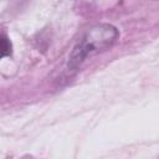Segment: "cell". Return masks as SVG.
<instances>
[{
    "mask_svg": "<svg viewBox=\"0 0 159 159\" xmlns=\"http://www.w3.org/2000/svg\"><path fill=\"white\" fill-rule=\"evenodd\" d=\"M11 51H12V46H11L10 40L6 36L0 35V60L6 56H10Z\"/></svg>",
    "mask_w": 159,
    "mask_h": 159,
    "instance_id": "7a4b0ae2",
    "label": "cell"
},
{
    "mask_svg": "<svg viewBox=\"0 0 159 159\" xmlns=\"http://www.w3.org/2000/svg\"><path fill=\"white\" fill-rule=\"evenodd\" d=\"M118 37V30L109 24H99L91 27L75 45L68 57V68H77L88 56L111 47Z\"/></svg>",
    "mask_w": 159,
    "mask_h": 159,
    "instance_id": "6da1fadb",
    "label": "cell"
}]
</instances>
